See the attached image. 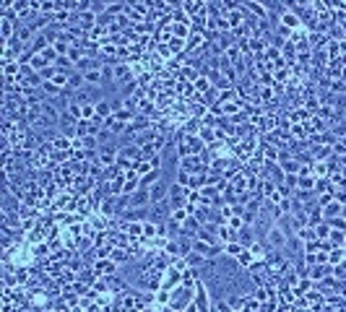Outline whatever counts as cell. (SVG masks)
Listing matches in <instances>:
<instances>
[{
    "label": "cell",
    "mask_w": 346,
    "mask_h": 312,
    "mask_svg": "<svg viewBox=\"0 0 346 312\" xmlns=\"http://www.w3.org/2000/svg\"><path fill=\"white\" fill-rule=\"evenodd\" d=\"M266 242H268V250H281L284 252L286 245H289V234H286L279 224H273L266 234Z\"/></svg>",
    "instance_id": "obj_1"
},
{
    "label": "cell",
    "mask_w": 346,
    "mask_h": 312,
    "mask_svg": "<svg viewBox=\"0 0 346 312\" xmlns=\"http://www.w3.org/2000/svg\"><path fill=\"white\" fill-rule=\"evenodd\" d=\"M128 208H151V193L146 188H138L133 195H128Z\"/></svg>",
    "instance_id": "obj_2"
},
{
    "label": "cell",
    "mask_w": 346,
    "mask_h": 312,
    "mask_svg": "<svg viewBox=\"0 0 346 312\" xmlns=\"http://www.w3.org/2000/svg\"><path fill=\"white\" fill-rule=\"evenodd\" d=\"M112 81H115V84H122V81H128V84H130V81H133V71H130V65L128 63H115L112 65Z\"/></svg>",
    "instance_id": "obj_3"
},
{
    "label": "cell",
    "mask_w": 346,
    "mask_h": 312,
    "mask_svg": "<svg viewBox=\"0 0 346 312\" xmlns=\"http://www.w3.org/2000/svg\"><path fill=\"white\" fill-rule=\"evenodd\" d=\"M148 193H151V206H159V203L169 201V188L164 185V180H159L154 188H148Z\"/></svg>",
    "instance_id": "obj_4"
},
{
    "label": "cell",
    "mask_w": 346,
    "mask_h": 312,
    "mask_svg": "<svg viewBox=\"0 0 346 312\" xmlns=\"http://www.w3.org/2000/svg\"><path fill=\"white\" fill-rule=\"evenodd\" d=\"M94 271H97V276H112V273H117V263L112 258H102L94 263Z\"/></svg>",
    "instance_id": "obj_5"
},
{
    "label": "cell",
    "mask_w": 346,
    "mask_h": 312,
    "mask_svg": "<svg viewBox=\"0 0 346 312\" xmlns=\"http://www.w3.org/2000/svg\"><path fill=\"white\" fill-rule=\"evenodd\" d=\"M94 24H99V13H94V10H84V13H78V26L84 31L94 29Z\"/></svg>",
    "instance_id": "obj_6"
},
{
    "label": "cell",
    "mask_w": 346,
    "mask_h": 312,
    "mask_svg": "<svg viewBox=\"0 0 346 312\" xmlns=\"http://www.w3.org/2000/svg\"><path fill=\"white\" fill-rule=\"evenodd\" d=\"M341 203H336V201H333V203H328V206H323L320 208V213H323V221H333V218H336V216H341Z\"/></svg>",
    "instance_id": "obj_7"
},
{
    "label": "cell",
    "mask_w": 346,
    "mask_h": 312,
    "mask_svg": "<svg viewBox=\"0 0 346 312\" xmlns=\"http://www.w3.org/2000/svg\"><path fill=\"white\" fill-rule=\"evenodd\" d=\"M161 180V169H151V172H148V175H143L141 180H138V188H154V185Z\"/></svg>",
    "instance_id": "obj_8"
},
{
    "label": "cell",
    "mask_w": 346,
    "mask_h": 312,
    "mask_svg": "<svg viewBox=\"0 0 346 312\" xmlns=\"http://www.w3.org/2000/svg\"><path fill=\"white\" fill-rule=\"evenodd\" d=\"M94 107H97V117H99V120H102V117H107V120H110L112 114H115V112H112V104H110V99H102V102H97Z\"/></svg>",
    "instance_id": "obj_9"
},
{
    "label": "cell",
    "mask_w": 346,
    "mask_h": 312,
    "mask_svg": "<svg viewBox=\"0 0 346 312\" xmlns=\"http://www.w3.org/2000/svg\"><path fill=\"white\" fill-rule=\"evenodd\" d=\"M245 250H247V247H242L239 242H229V245H224V255H229V258H234V260H237Z\"/></svg>",
    "instance_id": "obj_10"
},
{
    "label": "cell",
    "mask_w": 346,
    "mask_h": 312,
    "mask_svg": "<svg viewBox=\"0 0 346 312\" xmlns=\"http://www.w3.org/2000/svg\"><path fill=\"white\" fill-rule=\"evenodd\" d=\"M135 89H138V81H130V84H122V86L117 89V94H120L125 102H128V99L135 94Z\"/></svg>",
    "instance_id": "obj_11"
},
{
    "label": "cell",
    "mask_w": 346,
    "mask_h": 312,
    "mask_svg": "<svg viewBox=\"0 0 346 312\" xmlns=\"http://www.w3.org/2000/svg\"><path fill=\"white\" fill-rule=\"evenodd\" d=\"M344 239H346V232H341V229H331L328 242H331L333 247H344Z\"/></svg>",
    "instance_id": "obj_12"
},
{
    "label": "cell",
    "mask_w": 346,
    "mask_h": 312,
    "mask_svg": "<svg viewBox=\"0 0 346 312\" xmlns=\"http://www.w3.org/2000/svg\"><path fill=\"white\" fill-rule=\"evenodd\" d=\"M331 237V224L328 221H320L318 226H315V239H323V242H326Z\"/></svg>",
    "instance_id": "obj_13"
},
{
    "label": "cell",
    "mask_w": 346,
    "mask_h": 312,
    "mask_svg": "<svg viewBox=\"0 0 346 312\" xmlns=\"http://www.w3.org/2000/svg\"><path fill=\"white\" fill-rule=\"evenodd\" d=\"M344 260V247H333L331 252H328V263L331 265H339Z\"/></svg>",
    "instance_id": "obj_14"
},
{
    "label": "cell",
    "mask_w": 346,
    "mask_h": 312,
    "mask_svg": "<svg viewBox=\"0 0 346 312\" xmlns=\"http://www.w3.org/2000/svg\"><path fill=\"white\" fill-rule=\"evenodd\" d=\"M237 265H239V268H247V265H252V252L250 250L242 252V255L237 258Z\"/></svg>",
    "instance_id": "obj_15"
},
{
    "label": "cell",
    "mask_w": 346,
    "mask_h": 312,
    "mask_svg": "<svg viewBox=\"0 0 346 312\" xmlns=\"http://www.w3.org/2000/svg\"><path fill=\"white\" fill-rule=\"evenodd\" d=\"M333 279H339V281H346V263H339V265H333Z\"/></svg>",
    "instance_id": "obj_16"
},
{
    "label": "cell",
    "mask_w": 346,
    "mask_h": 312,
    "mask_svg": "<svg viewBox=\"0 0 346 312\" xmlns=\"http://www.w3.org/2000/svg\"><path fill=\"white\" fill-rule=\"evenodd\" d=\"M331 224V229H341V232H346V218H341V216H336L333 221H328Z\"/></svg>",
    "instance_id": "obj_17"
},
{
    "label": "cell",
    "mask_w": 346,
    "mask_h": 312,
    "mask_svg": "<svg viewBox=\"0 0 346 312\" xmlns=\"http://www.w3.org/2000/svg\"><path fill=\"white\" fill-rule=\"evenodd\" d=\"M115 263H125L128 260V252H122V250H112V255H110Z\"/></svg>",
    "instance_id": "obj_18"
},
{
    "label": "cell",
    "mask_w": 346,
    "mask_h": 312,
    "mask_svg": "<svg viewBox=\"0 0 346 312\" xmlns=\"http://www.w3.org/2000/svg\"><path fill=\"white\" fill-rule=\"evenodd\" d=\"M182 42H185V39H180V37H175V39H172V44H169V52H180L182 47H185V44H182Z\"/></svg>",
    "instance_id": "obj_19"
},
{
    "label": "cell",
    "mask_w": 346,
    "mask_h": 312,
    "mask_svg": "<svg viewBox=\"0 0 346 312\" xmlns=\"http://www.w3.org/2000/svg\"><path fill=\"white\" fill-rule=\"evenodd\" d=\"M255 299H258V302H266V299H268V289H258Z\"/></svg>",
    "instance_id": "obj_20"
},
{
    "label": "cell",
    "mask_w": 346,
    "mask_h": 312,
    "mask_svg": "<svg viewBox=\"0 0 346 312\" xmlns=\"http://www.w3.org/2000/svg\"><path fill=\"white\" fill-rule=\"evenodd\" d=\"M55 148H68V138H55Z\"/></svg>",
    "instance_id": "obj_21"
},
{
    "label": "cell",
    "mask_w": 346,
    "mask_h": 312,
    "mask_svg": "<svg viewBox=\"0 0 346 312\" xmlns=\"http://www.w3.org/2000/svg\"><path fill=\"white\" fill-rule=\"evenodd\" d=\"M195 84H198V89H201V91H206V89L211 86V84H209V81H206V78H198V81H195Z\"/></svg>",
    "instance_id": "obj_22"
},
{
    "label": "cell",
    "mask_w": 346,
    "mask_h": 312,
    "mask_svg": "<svg viewBox=\"0 0 346 312\" xmlns=\"http://www.w3.org/2000/svg\"><path fill=\"white\" fill-rule=\"evenodd\" d=\"M341 218H346V206L341 208Z\"/></svg>",
    "instance_id": "obj_23"
},
{
    "label": "cell",
    "mask_w": 346,
    "mask_h": 312,
    "mask_svg": "<svg viewBox=\"0 0 346 312\" xmlns=\"http://www.w3.org/2000/svg\"><path fill=\"white\" fill-rule=\"evenodd\" d=\"M344 263H346V250H344Z\"/></svg>",
    "instance_id": "obj_24"
},
{
    "label": "cell",
    "mask_w": 346,
    "mask_h": 312,
    "mask_svg": "<svg viewBox=\"0 0 346 312\" xmlns=\"http://www.w3.org/2000/svg\"><path fill=\"white\" fill-rule=\"evenodd\" d=\"M344 250H346V239H344Z\"/></svg>",
    "instance_id": "obj_25"
}]
</instances>
